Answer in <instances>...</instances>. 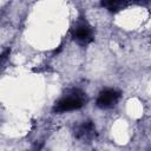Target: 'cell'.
Masks as SVG:
<instances>
[{"label":"cell","instance_id":"1","mask_svg":"<svg viewBox=\"0 0 151 151\" xmlns=\"http://www.w3.org/2000/svg\"><path fill=\"white\" fill-rule=\"evenodd\" d=\"M86 101L85 93H83L79 90H72L64 97H61L54 105V111L58 113L74 111L80 109Z\"/></svg>","mask_w":151,"mask_h":151},{"label":"cell","instance_id":"2","mask_svg":"<svg viewBox=\"0 0 151 151\" xmlns=\"http://www.w3.org/2000/svg\"><path fill=\"white\" fill-rule=\"evenodd\" d=\"M119 97H120V93L118 91L113 88H106L99 93L96 103H97V106L100 109H109L117 104V101L119 100Z\"/></svg>","mask_w":151,"mask_h":151},{"label":"cell","instance_id":"3","mask_svg":"<svg viewBox=\"0 0 151 151\" xmlns=\"http://www.w3.org/2000/svg\"><path fill=\"white\" fill-rule=\"evenodd\" d=\"M92 37H93V32H92V28L91 26L85 22V21H81V22H78L74 27V31H73V38L74 40H77L79 44H88L92 41Z\"/></svg>","mask_w":151,"mask_h":151},{"label":"cell","instance_id":"4","mask_svg":"<svg viewBox=\"0 0 151 151\" xmlns=\"http://www.w3.org/2000/svg\"><path fill=\"white\" fill-rule=\"evenodd\" d=\"M132 0H103V6H105L110 11H119L124 8Z\"/></svg>","mask_w":151,"mask_h":151},{"label":"cell","instance_id":"5","mask_svg":"<svg viewBox=\"0 0 151 151\" xmlns=\"http://www.w3.org/2000/svg\"><path fill=\"white\" fill-rule=\"evenodd\" d=\"M94 132L93 125L91 122H84L77 130V137L79 138H87Z\"/></svg>","mask_w":151,"mask_h":151}]
</instances>
